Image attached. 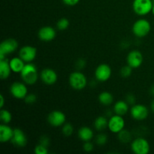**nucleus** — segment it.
<instances>
[{
	"mask_svg": "<svg viewBox=\"0 0 154 154\" xmlns=\"http://www.w3.org/2000/svg\"><path fill=\"white\" fill-rule=\"evenodd\" d=\"M20 75L23 82L29 85L35 84L38 78L37 69L34 65L31 63L25 65L22 72H20Z\"/></svg>",
	"mask_w": 154,
	"mask_h": 154,
	"instance_id": "nucleus-1",
	"label": "nucleus"
},
{
	"mask_svg": "<svg viewBox=\"0 0 154 154\" xmlns=\"http://www.w3.org/2000/svg\"><path fill=\"white\" fill-rule=\"evenodd\" d=\"M151 29L150 22L146 19H139L132 26V32L137 37L143 38L149 34Z\"/></svg>",
	"mask_w": 154,
	"mask_h": 154,
	"instance_id": "nucleus-2",
	"label": "nucleus"
},
{
	"mask_svg": "<svg viewBox=\"0 0 154 154\" xmlns=\"http://www.w3.org/2000/svg\"><path fill=\"white\" fill-rule=\"evenodd\" d=\"M69 84L74 90H81L87 86V78L82 72H74L69 76Z\"/></svg>",
	"mask_w": 154,
	"mask_h": 154,
	"instance_id": "nucleus-3",
	"label": "nucleus"
},
{
	"mask_svg": "<svg viewBox=\"0 0 154 154\" xmlns=\"http://www.w3.org/2000/svg\"><path fill=\"white\" fill-rule=\"evenodd\" d=\"M153 0H134L132 8L134 11L140 16L148 14L152 11Z\"/></svg>",
	"mask_w": 154,
	"mask_h": 154,
	"instance_id": "nucleus-4",
	"label": "nucleus"
},
{
	"mask_svg": "<svg viewBox=\"0 0 154 154\" xmlns=\"http://www.w3.org/2000/svg\"><path fill=\"white\" fill-rule=\"evenodd\" d=\"M18 48V42L14 38H8L0 45V60L5 59V57L14 52Z\"/></svg>",
	"mask_w": 154,
	"mask_h": 154,
	"instance_id": "nucleus-5",
	"label": "nucleus"
},
{
	"mask_svg": "<svg viewBox=\"0 0 154 154\" xmlns=\"http://www.w3.org/2000/svg\"><path fill=\"white\" fill-rule=\"evenodd\" d=\"M131 148L135 154H147L150 152V146L145 138H138L132 141Z\"/></svg>",
	"mask_w": 154,
	"mask_h": 154,
	"instance_id": "nucleus-6",
	"label": "nucleus"
},
{
	"mask_svg": "<svg viewBox=\"0 0 154 154\" xmlns=\"http://www.w3.org/2000/svg\"><path fill=\"white\" fill-rule=\"evenodd\" d=\"M125 120L122 117V116L115 114L111 117L108 120V129L113 133L118 134L120 131L124 129Z\"/></svg>",
	"mask_w": 154,
	"mask_h": 154,
	"instance_id": "nucleus-7",
	"label": "nucleus"
},
{
	"mask_svg": "<svg viewBox=\"0 0 154 154\" xmlns=\"http://www.w3.org/2000/svg\"><path fill=\"white\" fill-rule=\"evenodd\" d=\"M131 116L136 120H144L148 117L149 110L145 105L138 104L134 105L131 108Z\"/></svg>",
	"mask_w": 154,
	"mask_h": 154,
	"instance_id": "nucleus-8",
	"label": "nucleus"
},
{
	"mask_svg": "<svg viewBox=\"0 0 154 154\" xmlns=\"http://www.w3.org/2000/svg\"><path fill=\"white\" fill-rule=\"evenodd\" d=\"M48 123L54 127L61 126L66 123V117L63 112L60 111H53L48 114Z\"/></svg>",
	"mask_w": 154,
	"mask_h": 154,
	"instance_id": "nucleus-9",
	"label": "nucleus"
},
{
	"mask_svg": "<svg viewBox=\"0 0 154 154\" xmlns=\"http://www.w3.org/2000/svg\"><path fill=\"white\" fill-rule=\"evenodd\" d=\"M10 92L16 99H23L26 96L28 90L25 84L21 82H14L11 85Z\"/></svg>",
	"mask_w": 154,
	"mask_h": 154,
	"instance_id": "nucleus-10",
	"label": "nucleus"
},
{
	"mask_svg": "<svg viewBox=\"0 0 154 154\" xmlns=\"http://www.w3.org/2000/svg\"><path fill=\"white\" fill-rule=\"evenodd\" d=\"M111 76V69L108 65L100 64L95 71V77L96 80L101 82L107 81Z\"/></svg>",
	"mask_w": 154,
	"mask_h": 154,
	"instance_id": "nucleus-11",
	"label": "nucleus"
},
{
	"mask_svg": "<svg viewBox=\"0 0 154 154\" xmlns=\"http://www.w3.org/2000/svg\"><path fill=\"white\" fill-rule=\"evenodd\" d=\"M37 54V49L32 46L26 45L20 48L19 52L20 57L26 63H31L35 60Z\"/></svg>",
	"mask_w": 154,
	"mask_h": 154,
	"instance_id": "nucleus-12",
	"label": "nucleus"
},
{
	"mask_svg": "<svg viewBox=\"0 0 154 154\" xmlns=\"http://www.w3.org/2000/svg\"><path fill=\"white\" fill-rule=\"evenodd\" d=\"M127 64L130 66L132 69H137L140 67L143 63V55L139 51H132L128 54L127 58Z\"/></svg>",
	"mask_w": 154,
	"mask_h": 154,
	"instance_id": "nucleus-13",
	"label": "nucleus"
},
{
	"mask_svg": "<svg viewBox=\"0 0 154 154\" xmlns=\"http://www.w3.org/2000/svg\"><path fill=\"white\" fill-rule=\"evenodd\" d=\"M40 78L42 81L48 85H53L55 84L57 81V74L54 69H43L40 74Z\"/></svg>",
	"mask_w": 154,
	"mask_h": 154,
	"instance_id": "nucleus-14",
	"label": "nucleus"
},
{
	"mask_svg": "<svg viewBox=\"0 0 154 154\" xmlns=\"http://www.w3.org/2000/svg\"><path fill=\"white\" fill-rule=\"evenodd\" d=\"M12 144L17 147H25L27 144V138L25 133L20 129H14V135L11 141Z\"/></svg>",
	"mask_w": 154,
	"mask_h": 154,
	"instance_id": "nucleus-15",
	"label": "nucleus"
},
{
	"mask_svg": "<svg viewBox=\"0 0 154 154\" xmlns=\"http://www.w3.org/2000/svg\"><path fill=\"white\" fill-rule=\"evenodd\" d=\"M38 38L43 42H51L56 37V30L50 26L41 28L38 31Z\"/></svg>",
	"mask_w": 154,
	"mask_h": 154,
	"instance_id": "nucleus-16",
	"label": "nucleus"
},
{
	"mask_svg": "<svg viewBox=\"0 0 154 154\" xmlns=\"http://www.w3.org/2000/svg\"><path fill=\"white\" fill-rule=\"evenodd\" d=\"M14 135V129L7 124H2L0 126V141L2 143H5L11 141Z\"/></svg>",
	"mask_w": 154,
	"mask_h": 154,
	"instance_id": "nucleus-17",
	"label": "nucleus"
},
{
	"mask_svg": "<svg viewBox=\"0 0 154 154\" xmlns=\"http://www.w3.org/2000/svg\"><path fill=\"white\" fill-rule=\"evenodd\" d=\"M24 63L25 62L20 57H14L12 60L9 61L11 71L15 73H20L22 72L23 69L26 65L24 64Z\"/></svg>",
	"mask_w": 154,
	"mask_h": 154,
	"instance_id": "nucleus-18",
	"label": "nucleus"
},
{
	"mask_svg": "<svg viewBox=\"0 0 154 154\" xmlns=\"http://www.w3.org/2000/svg\"><path fill=\"white\" fill-rule=\"evenodd\" d=\"M12 72L10 63L6 59L0 60V78L1 79H7Z\"/></svg>",
	"mask_w": 154,
	"mask_h": 154,
	"instance_id": "nucleus-19",
	"label": "nucleus"
},
{
	"mask_svg": "<svg viewBox=\"0 0 154 154\" xmlns=\"http://www.w3.org/2000/svg\"><path fill=\"white\" fill-rule=\"evenodd\" d=\"M78 137L83 141H89L93 138V132L90 128L83 126L78 130Z\"/></svg>",
	"mask_w": 154,
	"mask_h": 154,
	"instance_id": "nucleus-20",
	"label": "nucleus"
},
{
	"mask_svg": "<svg viewBox=\"0 0 154 154\" xmlns=\"http://www.w3.org/2000/svg\"><path fill=\"white\" fill-rule=\"evenodd\" d=\"M128 110H129V105L125 101H118L114 105V111L116 114L123 116L128 112Z\"/></svg>",
	"mask_w": 154,
	"mask_h": 154,
	"instance_id": "nucleus-21",
	"label": "nucleus"
},
{
	"mask_svg": "<svg viewBox=\"0 0 154 154\" xmlns=\"http://www.w3.org/2000/svg\"><path fill=\"white\" fill-rule=\"evenodd\" d=\"M99 100L102 105H110L114 102V96L109 92H102L99 94Z\"/></svg>",
	"mask_w": 154,
	"mask_h": 154,
	"instance_id": "nucleus-22",
	"label": "nucleus"
},
{
	"mask_svg": "<svg viewBox=\"0 0 154 154\" xmlns=\"http://www.w3.org/2000/svg\"><path fill=\"white\" fill-rule=\"evenodd\" d=\"M108 126V121L106 117H97L94 122V127L95 129H97L98 131H102L106 129Z\"/></svg>",
	"mask_w": 154,
	"mask_h": 154,
	"instance_id": "nucleus-23",
	"label": "nucleus"
},
{
	"mask_svg": "<svg viewBox=\"0 0 154 154\" xmlns=\"http://www.w3.org/2000/svg\"><path fill=\"white\" fill-rule=\"evenodd\" d=\"M118 139L124 144L125 143H129L132 140V135L129 131L123 129L118 133Z\"/></svg>",
	"mask_w": 154,
	"mask_h": 154,
	"instance_id": "nucleus-24",
	"label": "nucleus"
},
{
	"mask_svg": "<svg viewBox=\"0 0 154 154\" xmlns=\"http://www.w3.org/2000/svg\"><path fill=\"white\" fill-rule=\"evenodd\" d=\"M0 119L4 124H7L11 121L12 115L10 111H8V110L2 109L1 112H0Z\"/></svg>",
	"mask_w": 154,
	"mask_h": 154,
	"instance_id": "nucleus-25",
	"label": "nucleus"
},
{
	"mask_svg": "<svg viewBox=\"0 0 154 154\" xmlns=\"http://www.w3.org/2000/svg\"><path fill=\"white\" fill-rule=\"evenodd\" d=\"M69 26V20L67 18H61L57 23V27L59 30H66Z\"/></svg>",
	"mask_w": 154,
	"mask_h": 154,
	"instance_id": "nucleus-26",
	"label": "nucleus"
},
{
	"mask_svg": "<svg viewBox=\"0 0 154 154\" xmlns=\"http://www.w3.org/2000/svg\"><path fill=\"white\" fill-rule=\"evenodd\" d=\"M62 132H63V135H64L65 136H71L74 132V128L71 123H65L64 124H63Z\"/></svg>",
	"mask_w": 154,
	"mask_h": 154,
	"instance_id": "nucleus-27",
	"label": "nucleus"
},
{
	"mask_svg": "<svg viewBox=\"0 0 154 154\" xmlns=\"http://www.w3.org/2000/svg\"><path fill=\"white\" fill-rule=\"evenodd\" d=\"M132 69H132L130 66H129V65H128V66H123L121 69V70H120V75H121V76L123 77V78H129V77H130L131 75H132Z\"/></svg>",
	"mask_w": 154,
	"mask_h": 154,
	"instance_id": "nucleus-28",
	"label": "nucleus"
},
{
	"mask_svg": "<svg viewBox=\"0 0 154 154\" xmlns=\"http://www.w3.org/2000/svg\"><path fill=\"white\" fill-rule=\"evenodd\" d=\"M107 141H108V137H107V135L104 133L99 134V135H98L97 137H96V143H97V144H99V145H105V144H106Z\"/></svg>",
	"mask_w": 154,
	"mask_h": 154,
	"instance_id": "nucleus-29",
	"label": "nucleus"
},
{
	"mask_svg": "<svg viewBox=\"0 0 154 154\" xmlns=\"http://www.w3.org/2000/svg\"><path fill=\"white\" fill-rule=\"evenodd\" d=\"M35 153L36 154H47L48 153V147L40 144L35 147Z\"/></svg>",
	"mask_w": 154,
	"mask_h": 154,
	"instance_id": "nucleus-30",
	"label": "nucleus"
},
{
	"mask_svg": "<svg viewBox=\"0 0 154 154\" xmlns=\"http://www.w3.org/2000/svg\"><path fill=\"white\" fill-rule=\"evenodd\" d=\"M36 100H37V97H36L35 95L33 94V93H31V94H27L26 96L24 98V101H25V102H26V103L28 104L35 103V102H36Z\"/></svg>",
	"mask_w": 154,
	"mask_h": 154,
	"instance_id": "nucleus-31",
	"label": "nucleus"
},
{
	"mask_svg": "<svg viewBox=\"0 0 154 154\" xmlns=\"http://www.w3.org/2000/svg\"><path fill=\"white\" fill-rule=\"evenodd\" d=\"M83 147L86 152H91L93 150V144L90 141H85V143L83 145Z\"/></svg>",
	"mask_w": 154,
	"mask_h": 154,
	"instance_id": "nucleus-32",
	"label": "nucleus"
},
{
	"mask_svg": "<svg viewBox=\"0 0 154 154\" xmlns=\"http://www.w3.org/2000/svg\"><path fill=\"white\" fill-rule=\"evenodd\" d=\"M86 66V62L85 60H84L83 59H80V60H78L76 63V67L77 69H82L85 67Z\"/></svg>",
	"mask_w": 154,
	"mask_h": 154,
	"instance_id": "nucleus-33",
	"label": "nucleus"
},
{
	"mask_svg": "<svg viewBox=\"0 0 154 154\" xmlns=\"http://www.w3.org/2000/svg\"><path fill=\"white\" fill-rule=\"evenodd\" d=\"M63 3L66 5L69 6H74L76 5L78 2H80V0H63Z\"/></svg>",
	"mask_w": 154,
	"mask_h": 154,
	"instance_id": "nucleus-34",
	"label": "nucleus"
},
{
	"mask_svg": "<svg viewBox=\"0 0 154 154\" xmlns=\"http://www.w3.org/2000/svg\"><path fill=\"white\" fill-rule=\"evenodd\" d=\"M135 102V96L132 94H129L126 96V102L128 104H130V105H133Z\"/></svg>",
	"mask_w": 154,
	"mask_h": 154,
	"instance_id": "nucleus-35",
	"label": "nucleus"
},
{
	"mask_svg": "<svg viewBox=\"0 0 154 154\" xmlns=\"http://www.w3.org/2000/svg\"><path fill=\"white\" fill-rule=\"evenodd\" d=\"M40 144H43V145L48 147V144H49V140H48V138H47V137H42V141H41Z\"/></svg>",
	"mask_w": 154,
	"mask_h": 154,
	"instance_id": "nucleus-36",
	"label": "nucleus"
},
{
	"mask_svg": "<svg viewBox=\"0 0 154 154\" xmlns=\"http://www.w3.org/2000/svg\"><path fill=\"white\" fill-rule=\"evenodd\" d=\"M0 99H1V105H0V107H1V108H2L3 107H4V103H5V99L2 94H1V96H0Z\"/></svg>",
	"mask_w": 154,
	"mask_h": 154,
	"instance_id": "nucleus-37",
	"label": "nucleus"
},
{
	"mask_svg": "<svg viewBox=\"0 0 154 154\" xmlns=\"http://www.w3.org/2000/svg\"><path fill=\"white\" fill-rule=\"evenodd\" d=\"M150 108H151V111L154 113V99L151 102V104H150Z\"/></svg>",
	"mask_w": 154,
	"mask_h": 154,
	"instance_id": "nucleus-38",
	"label": "nucleus"
},
{
	"mask_svg": "<svg viewBox=\"0 0 154 154\" xmlns=\"http://www.w3.org/2000/svg\"><path fill=\"white\" fill-rule=\"evenodd\" d=\"M150 93H152V95H153V96H154V85L151 87V89H150Z\"/></svg>",
	"mask_w": 154,
	"mask_h": 154,
	"instance_id": "nucleus-39",
	"label": "nucleus"
},
{
	"mask_svg": "<svg viewBox=\"0 0 154 154\" xmlns=\"http://www.w3.org/2000/svg\"><path fill=\"white\" fill-rule=\"evenodd\" d=\"M152 14L154 15V0H153V8H152Z\"/></svg>",
	"mask_w": 154,
	"mask_h": 154,
	"instance_id": "nucleus-40",
	"label": "nucleus"
}]
</instances>
